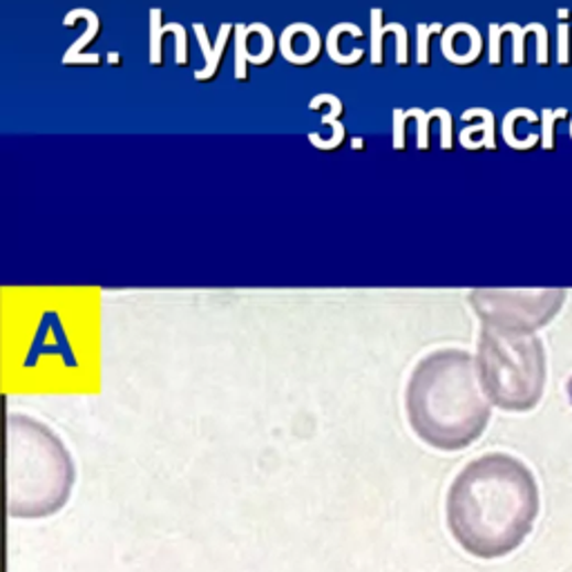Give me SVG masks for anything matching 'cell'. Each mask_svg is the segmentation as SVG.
I'll return each mask as SVG.
<instances>
[{
	"label": "cell",
	"instance_id": "cell-2",
	"mask_svg": "<svg viewBox=\"0 0 572 572\" xmlns=\"http://www.w3.org/2000/svg\"><path fill=\"white\" fill-rule=\"evenodd\" d=\"M404 414L412 432L439 452H461L481 439L493 407L474 358L458 349L425 356L407 380Z\"/></svg>",
	"mask_w": 572,
	"mask_h": 572
},
{
	"label": "cell",
	"instance_id": "cell-18",
	"mask_svg": "<svg viewBox=\"0 0 572 572\" xmlns=\"http://www.w3.org/2000/svg\"><path fill=\"white\" fill-rule=\"evenodd\" d=\"M382 17L385 12L380 8H374L369 12V23H371V65L376 67H382L385 65V56H382V41L387 36V30H385V23H382Z\"/></svg>",
	"mask_w": 572,
	"mask_h": 572
},
{
	"label": "cell",
	"instance_id": "cell-4",
	"mask_svg": "<svg viewBox=\"0 0 572 572\" xmlns=\"http://www.w3.org/2000/svg\"><path fill=\"white\" fill-rule=\"evenodd\" d=\"M478 378L489 402L506 412H530L546 389L543 345L530 336L483 332Z\"/></svg>",
	"mask_w": 572,
	"mask_h": 572
},
{
	"label": "cell",
	"instance_id": "cell-10",
	"mask_svg": "<svg viewBox=\"0 0 572 572\" xmlns=\"http://www.w3.org/2000/svg\"><path fill=\"white\" fill-rule=\"evenodd\" d=\"M472 119H481L476 126H465L458 134V141L465 150H497V119L495 112L487 108H470L461 115V121L467 123Z\"/></svg>",
	"mask_w": 572,
	"mask_h": 572
},
{
	"label": "cell",
	"instance_id": "cell-15",
	"mask_svg": "<svg viewBox=\"0 0 572 572\" xmlns=\"http://www.w3.org/2000/svg\"><path fill=\"white\" fill-rule=\"evenodd\" d=\"M249 32H251V34H258L260 41H262L260 52H258V54H251V56H249V63H251L253 67H267V65H271L273 58H276V47H278L273 30H271L269 25H265V23H251V25H249Z\"/></svg>",
	"mask_w": 572,
	"mask_h": 572
},
{
	"label": "cell",
	"instance_id": "cell-20",
	"mask_svg": "<svg viewBox=\"0 0 572 572\" xmlns=\"http://www.w3.org/2000/svg\"><path fill=\"white\" fill-rule=\"evenodd\" d=\"M432 30L430 23L417 25V65L421 69L432 67Z\"/></svg>",
	"mask_w": 572,
	"mask_h": 572
},
{
	"label": "cell",
	"instance_id": "cell-1",
	"mask_svg": "<svg viewBox=\"0 0 572 572\" xmlns=\"http://www.w3.org/2000/svg\"><path fill=\"white\" fill-rule=\"evenodd\" d=\"M454 541L476 559H499L517 550L539 515L535 474L510 454L470 461L452 481L445 501Z\"/></svg>",
	"mask_w": 572,
	"mask_h": 572
},
{
	"label": "cell",
	"instance_id": "cell-3",
	"mask_svg": "<svg viewBox=\"0 0 572 572\" xmlns=\"http://www.w3.org/2000/svg\"><path fill=\"white\" fill-rule=\"evenodd\" d=\"M76 470L65 443L45 423L8 417V512L12 519H47L61 512Z\"/></svg>",
	"mask_w": 572,
	"mask_h": 572
},
{
	"label": "cell",
	"instance_id": "cell-17",
	"mask_svg": "<svg viewBox=\"0 0 572 572\" xmlns=\"http://www.w3.org/2000/svg\"><path fill=\"white\" fill-rule=\"evenodd\" d=\"M541 23H530L526 28L517 25V23H506L501 25V34H512V63L517 67H524L526 65V36L528 34H535L539 30Z\"/></svg>",
	"mask_w": 572,
	"mask_h": 572
},
{
	"label": "cell",
	"instance_id": "cell-12",
	"mask_svg": "<svg viewBox=\"0 0 572 572\" xmlns=\"http://www.w3.org/2000/svg\"><path fill=\"white\" fill-rule=\"evenodd\" d=\"M519 119H526V121H530V123H537V121H541V115H537V112L530 110V108H515V110H510V112L504 117L501 137H504V141H506L512 150H532L537 143H541V134H532L530 139H519V137L515 134Z\"/></svg>",
	"mask_w": 572,
	"mask_h": 572
},
{
	"label": "cell",
	"instance_id": "cell-24",
	"mask_svg": "<svg viewBox=\"0 0 572 572\" xmlns=\"http://www.w3.org/2000/svg\"><path fill=\"white\" fill-rule=\"evenodd\" d=\"M441 148L443 150H452L454 148V119H452V112L447 108H443V115H441Z\"/></svg>",
	"mask_w": 572,
	"mask_h": 572
},
{
	"label": "cell",
	"instance_id": "cell-25",
	"mask_svg": "<svg viewBox=\"0 0 572 572\" xmlns=\"http://www.w3.org/2000/svg\"><path fill=\"white\" fill-rule=\"evenodd\" d=\"M108 63L115 65V67H119V65H121V54H119V52H110V54H108Z\"/></svg>",
	"mask_w": 572,
	"mask_h": 572
},
{
	"label": "cell",
	"instance_id": "cell-29",
	"mask_svg": "<svg viewBox=\"0 0 572 572\" xmlns=\"http://www.w3.org/2000/svg\"><path fill=\"white\" fill-rule=\"evenodd\" d=\"M570 137H572V121H570Z\"/></svg>",
	"mask_w": 572,
	"mask_h": 572
},
{
	"label": "cell",
	"instance_id": "cell-22",
	"mask_svg": "<svg viewBox=\"0 0 572 572\" xmlns=\"http://www.w3.org/2000/svg\"><path fill=\"white\" fill-rule=\"evenodd\" d=\"M501 43H504V34H501V25L493 23L489 25V65L493 67H501L504 58H501Z\"/></svg>",
	"mask_w": 572,
	"mask_h": 572
},
{
	"label": "cell",
	"instance_id": "cell-11",
	"mask_svg": "<svg viewBox=\"0 0 572 572\" xmlns=\"http://www.w3.org/2000/svg\"><path fill=\"white\" fill-rule=\"evenodd\" d=\"M354 25L356 23H338V25H334L332 30H330V34H326V39H324V52H326V56H330L336 65H341V67H356V65H360L363 61H365V50H354V52H349V54H345L343 52V36L347 34V32H352L354 30Z\"/></svg>",
	"mask_w": 572,
	"mask_h": 572
},
{
	"label": "cell",
	"instance_id": "cell-27",
	"mask_svg": "<svg viewBox=\"0 0 572 572\" xmlns=\"http://www.w3.org/2000/svg\"><path fill=\"white\" fill-rule=\"evenodd\" d=\"M557 17H559V23H568L570 21V10H559Z\"/></svg>",
	"mask_w": 572,
	"mask_h": 572
},
{
	"label": "cell",
	"instance_id": "cell-13",
	"mask_svg": "<svg viewBox=\"0 0 572 572\" xmlns=\"http://www.w3.org/2000/svg\"><path fill=\"white\" fill-rule=\"evenodd\" d=\"M249 39H251L249 25L235 23V45H233L235 67H233V76L239 80V84H247V80L251 78V72H249V65H251L249 63V56H251Z\"/></svg>",
	"mask_w": 572,
	"mask_h": 572
},
{
	"label": "cell",
	"instance_id": "cell-19",
	"mask_svg": "<svg viewBox=\"0 0 572 572\" xmlns=\"http://www.w3.org/2000/svg\"><path fill=\"white\" fill-rule=\"evenodd\" d=\"M559 119H568L565 108H543L541 110V148L543 150H554V123Z\"/></svg>",
	"mask_w": 572,
	"mask_h": 572
},
{
	"label": "cell",
	"instance_id": "cell-5",
	"mask_svg": "<svg viewBox=\"0 0 572 572\" xmlns=\"http://www.w3.org/2000/svg\"><path fill=\"white\" fill-rule=\"evenodd\" d=\"M282 56L295 67H309L322 56V36L311 23H291L280 36Z\"/></svg>",
	"mask_w": 572,
	"mask_h": 572
},
{
	"label": "cell",
	"instance_id": "cell-6",
	"mask_svg": "<svg viewBox=\"0 0 572 572\" xmlns=\"http://www.w3.org/2000/svg\"><path fill=\"white\" fill-rule=\"evenodd\" d=\"M78 21H86L88 30L65 50L63 65H101L104 58L99 54H84L93 43H97L99 34H101V19H99V14L95 10H88V8L72 10L63 19V28H74Z\"/></svg>",
	"mask_w": 572,
	"mask_h": 572
},
{
	"label": "cell",
	"instance_id": "cell-7",
	"mask_svg": "<svg viewBox=\"0 0 572 572\" xmlns=\"http://www.w3.org/2000/svg\"><path fill=\"white\" fill-rule=\"evenodd\" d=\"M441 52L452 65H474L483 54V36L470 23H454L441 36Z\"/></svg>",
	"mask_w": 572,
	"mask_h": 572
},
{
	"label": "cell",
	"instance_id": "cell-21",
	"mask_svg": "<svg viewBox=\"0 0 572 572\" xmlns=\"http://www.w3.org/2000/svg\"><path fill=\"white\" fill-rule=\"evenodd\" d=\"M169 30L175 34V61L180 67L188 65V32L182 23H169Z\"/></svg>",
	"mask_w": 572,
	"mask_h": 572
},
{
	"label": "cell",
	"instance_id": "cell-23",
	"mask_svg": "<svg viewBox=\"0 0 572 572\" xmlns=\"http://www.w3.org/2000/svg\"><path fill=\"white\" fill-rule=\"evenodd\" d=\"M557 63L563 67L570 65V25L568 23L557 25Z\"/></svg>",
	"mask_w": 572,
	"mask_h": 572
},
{
	"label": "cell",
	"instance_id": "cell-14",
	"mask_svg": "<svg viewBox=\"0 0 572 572\" xmlns=\"http://www.w3.org/2000/svg\"><path fill=\"white\" fill-rule=\"evenodd\" d=\"M163 10L152 8L150 10V65L152 67H163V39L166 34H173L169 30V23L163 25Z\"/></svg>",
	"mask_w": 572,
	"mask_h": 572
},
{
	"label": "cell",
	"instance_id": "cell-8",
	"mask_svg": "<svg viewBox=\"0 0 572 572\" xmlns=\"http://www.w3.org/2000/svg\"><path fill=\"white\" fill-rule=\"evenodd\" d=\"M320 106H330V112L322 115L320 126H330V128H332V137H330V139H322L317 132H309V143H311L315 150H324V152L338 150V148L345 143V139H347L345 126H343V121H341V117L345 115V106H343V101H341L336 95H315V97L309 101V110H311V112H317Z\"/></svg>",
	"mask_w": 572,
	"mask_h": 572
},
{
	"label": "cell",
	"instance_id": "cell-28",
	"mask_svg": "<svg viewBox=\"0 0 572 572\" xmlns=\"http://www.w3.org/2000/svg\"><path fill=\"white\" fill-rule=\"evenodd\" d=\"M352 148H354V150H365V139H358V137H356L354 143H352Z\"/></svg>",
	"mask_w": 572,
	"mask_h": 572
},
{
	"label": "cell",
	"instance_id": "cell-26",
	"mask_svg": "<svg viewBox=\"0 0 572 572\" xmlns=\"http://www.w3.org/2000/svg\"><path fill=\"white\" fill-rule=\"evenodd\" d=\"M430 30L434 36H443L445 34V28L441 23H430Z\"/></svg>",
	"mask_w": 572,
	"mask_h": 572
},
{
	"label": "cell",
	"instance_id": "cell-9",
	"mask_svg": "<svg viewBox=\"0 0 572 572\" xmlns=\"http://www.w3.org/2000/svg\"><path fill=\"white\" fill-rule=\"evenodd\" d=\"M193 32H195V36H197L199 50H202L204 61H206V65H204L202 69H197L193 76H195L197 84H208V80L217 78V74H219V69H222V61H224L228 41H230V36L235 34V25H233V23H222V25H219V32H217L215 45L211 43L204 23H193Z\"/></svg>",
	"mask_w": 572,
	"mask_h": 572
},
{
	"label": "cell",
	"instance_id": "cell-16",
	"mask_svg": "<svg viewBox=\"0 0 572 572\" xmlns=\"http://www.w3.org/2000/svg\"><path fill=\"white\" fill-rule=\"evenodd\" d=\"M402 115H404V119H417V128H419V132H417V145H419V150H423V152H428L430 150V123L434 121V119H441V115H443V108H434V110H421V108H407V110H402Z\"/></svg>",
	"mask_w": 572,
	"mask_h": 572
}]
</instances>
